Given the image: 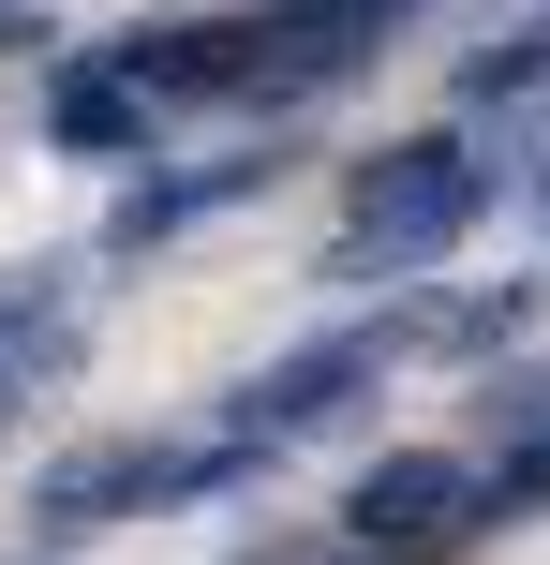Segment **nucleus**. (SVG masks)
Returning <instances> with one entry per match:
<instances>
[{
  "instance_id": "1",
  "label": "nucleus",
  "mask_w": 550,
  "mask_h": 565,
  "mask_svg": "<svg viewBox=\"0 0 550 565\" xmlns=\"http://www.w3.org/2000/svg\"><path fill=\"white\" fill-rule=\"evenodd\" d=\"M476 209H492V164H476L462 135L373 149L357 194H343V268H432L446 238H476Z\"/></svg>"
},
{
  "instance_id": "2",
  "label": "nucleus",
  "mask_w": 550,
  "mask_h": 565,
  "mask_svg": "<svg viewBox=\"0 0 550 565\" xmlns=\"http://www.w3.org/2000/svg\"><path fill=\"white\" fill-rule=\"evenodd\" d=\"M224 477H254V447H149V431H89V447H60L45 477H30V521L45 536H105V521H134V507H179V491H224Z\"/></svg>"
},
{
  "instance_id": "3",
  "label": "nucleus",
  "mask_w": 550,
  "mask_h": 565,
  "mask_svg": "<svg viewBox=\"0 0 550 565\" xmlns=\"http://www.w3.org/2000/svg\"><path fill=\"white\" fill-rule=\"evenodd\" d=\"M402 15H417V0H283V15H254V105H298V89L357 75Z\"/></svg>"
},
{
  "instance_id": "4",
  "label": "nucleus",
  "mask_w": 550,
  "mask_h": 565,
  "mask_svg": "<svg viewBox=\"0 0 550 565\" xmlns=\"http://www.w3.org/2000/svg\"><path fill=\"white\" fill-rule=\"evenodd\" d=\"M373 372H387V328H327V342H298V358H268L254 372V387H238V447H283V431H327V417H343V402L357 387H373Z\"/></svg>"
},
{
  "instance_id": "5",
  "label": "nucleus",
  "mask_w": 550,
  "mask_h": 565,
  "mask_svg": "<svg viewBox=\"0 0 550 565\" xmlns=\"http://www.w3.org/2000/svg\"><path fill=\"white\" fill-rule=\"evenodd\" d=\"M462 521H476V461H446V447H402V461H373V477L343 491V536L357 551H402V565L446 551Z\"/></svg>"
},
{
  "instance_id": "6",
  "label": "nucleus",
  "mask_w": 550,
  "mask_h": 565,
  "mask_svg": "<svg viewBox=\"0 0 550 565\" xmlns=\"http://www.w3.org/2000/svg\"><path fill=\"white\" fill-rule=\"evenodd\" d=\"M45 119H60V149H75V164H134V149H149V89L119 75V60H60Z\"/></svg>"
},
{
  "instance_id": "7",
  "label": "nucleus",
  "mask_w": 550,
  "mask_h": 565,
  "mask_svg": "<svg viewBox=\"0 0 550 565\" xmlns=\"http://www.w3.org/2000/svg\"><path fill=\"white\" fill-rule=\"evenodd\" d=\"M462 89H476V105H506V89H550V15H536V30H506V45H476V60H462Z\"/></svg>"
},
{
  "instance_id": "8",
  "label": "nucleus",
  "mask_w": 550,
  "mask_h": 565,
  "mask_svg": "<svg viewBox=\"0 0 550 565\" xmlns=\"http://www.w3.org/2000/svg\"><path fill=\"white\" fill-rule=\"evenodd\" d=\"M60 358H75V328H60V312H0V402H15V387H45Z\"/></svg>"
},
{
  "instance_id": "9",
  "label": "nucleus",
  "mask_w": 550,
  "mask_h": 565,
  "mask_svg": "<svg viewBox=\"0 0 550 565\" xmlns=\"http://www.w3.org/2000/svg\"><path fill=\"white\" fill-rule=\"evenodd\" d=\"M536 507H550V431H536L521 461H492V477H476V521H536Z\"/></svg>"
},
{
  "instance_id": "10",
  "label": "nucleus",
  "mask_w": 550,
  "mask_h": 565,
  "mask_svg": "<svg viewBox=\"0 0 550 565\" xmlns=\"http://www.w3.org/2000/svg\"><path fill=\"white\" fill-rule=\"evenodd\" d=\"M327 565H402V551H357V536H343V551H327Z\"/></svg>"
}]
</instances>
